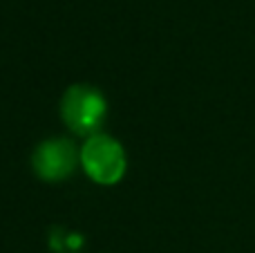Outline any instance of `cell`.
<instances>
[{"instance_id":"2","label":"cell","mask_w":255,"mask_h":253,"mask_svg":"<svg viewBox=\"0 0 255 253\" xmlns=\"http://www.w3.org/2000/svg\"><path fill=\"white\" fill-rule=\"evenodd\" d=\"M103 117H106V101L97 90L79 85L67 90V94L63 97V119L74 132H94Z\"/></svg>"},{"instance_id":"1","label":"cell","mask_w":255,"mask_h":253,"mask_svg":"<svg viewBox=\"0 0 255 253\" xmlns=\"http://www.w3.org/2000/svg\"><path fill=\"white\" fill-rule=\"evenodd\" d=\"M81 161H83L85 173L99 184H115L126 173L124 148L115 139L103 137V134H97L85 143Z\"/></svg>"},{"instance_id":"3","label":"cell","mask_w":255,"mask_h":253,"mask_svg":"<svg viewBox=\"0 0 255 253\" xmlns=\"http://www.w3.org/2000/svg\"><path fill=\"white\" fill-rule=\"evenodd\" d=\"M76 152L70 141L65 139H54V141H45L43 146L36 150L34 155V168L47 182H58V179L67 177L74 170Z\"/></svg>"}]
</instances>
